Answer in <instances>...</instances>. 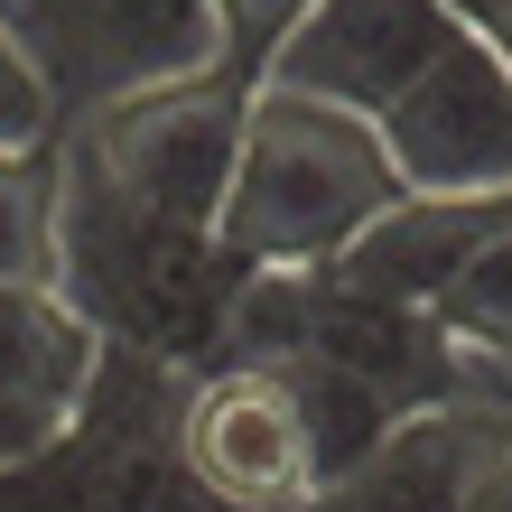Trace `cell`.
Returning <instances> with one entry per match:
<instances>
[{"mask_svg": "<svg viewBox=\"0 0 512 512\" xmlns=\"http://www.w3.org/2000/svg\"><path fill=\"white\" fill-rule=\"evenodd\" d=\"M308 10V0H215V28H224V66H261L270 47H280V28Z\"/></svg>", "mask_w": 512, "mask_h": 512, "instance_id": "cell-13", "label": "cell"}, {"mask_svg": "<svg viewBox=\"0 0 512 512\" xmlns=\"http://www.w3.org/2000/svg\"><path fill=\"white\" fill-rule=\"evenodd\" d=\"M66 131V112H56V94L38 84V66L19 56V38L0 28V149H38Z\"/></svg>", "mask_w": 512, "mask_h": 512, "instance_id": "cell-12", "label": "cell"}, {"mask_svg": "<svg viewBox=\"0 0 512 512\" xmlns=\"http://www.w3.org/2000/svg\"><path fill=\"white\" fill-rule=\"evenodd\" d=\"M0 280H56V140L0 149Z\"/></svg>", "mask_w": 512, "mask_h": 512, "instance_id": "cell-10", "label": "cell"}, {"mask_svg": "<svg viewBox=\"0 0 512 512\" xmlns=\"http://www.w3.org/2000/svg\"><path fill=\"white\" fill-rule=\"evenodd\" d=\"M447 10H457V19H485V10H503V0H447Z\"/></svg>", "mask_w": 512, "mask_h": 512, "instance_id": "cell-17", "label": "cell"}, {"mask_svg": "<svg viewBox=\"0 0 512 512\" xmlns=\"http://www.w3.org/2000/svg\"><path fill=\"white\" fill-rule=\"evenodd\" d=\"M0 28L19 38L66 122L140 84L224 66L215 0H0Z\"/></svg>", "mask_w": 512, "mask_h": 512, "instance_id": "cell-5", "label": "cell"}, {"mask_svg": "<svg viewBox=\"0 0 512 512\" xmlns=\"http://www.w3.org/2000/svg\"><path fill=\"white\" fill-rule=\"evenodd\" d=\"M503 224H512V187L503 196H419V187H401L326 270L354 280V289L419 298V308H429V298L466 270V252L485 243V233H503Z\"/></svg>", "mask_w": 512, "mask_h": 512, "instance_id": "cell-9", "label": "cell"}, {"mask_svg": "<svg viewBox=\"0 0 512 512\" xmlns=\"http://www.w3.org/2000/svg\"><path fill=\"white\" fill-rule=\"evenodd\" d=\"M243 94H252L243 66H196V75H168V84H140V94H112L94 112H75L56 140L103 187H122V196L159 205L177 224L215 233L233 140H243Z\"/></svg>", "mask_w": 512, "mask_h": 512, "instance_id": "cell-4", "label": "cell"}, {"mask_svg": "<svg viewBox=\"0 0 512 512\" xmlns=\"http://www.w3.org/2000/svg\"><path fill=\"white\" fill-rule=\"evenodd\" d=\"M429 308L447 317V336H457L475 364L512 373V224H503V233H485V243L466 252V270L429 298Z\"/></svg>", "mask_w": 512, "mask_h": 512, "instance_id": "cell-11", "label": "cell"}, {"mask_svg": "<svg viewBox=\"0 0 512 512\" xmlns=\"http://www.w3.org/2000/svg\"><path fill=\"white\" fill-rule=\"evenodd\" d=\"M391 177L419 196H503L512 187V66L457 28L401 94L373 112Z\"/></svg>", "mask_w": 512, "mask_h": 512, "instance_id": "cell-6", "label": "cell"}, {"mask_svg": "<svg viewBox=\"0 0 512 512\" xmlns=\"http://www.w3.org/2000/svg\"><path fill=\"white\" fill-rule=\"evenodd\" d=\"M457 28L466 19L447 0H308L252 75L289 84V94H317V103H345V112L373 122Z\"/></svg>", "mask_w": 512, "mask_h": 512, "instance_id": "cell-7", "label": "cell"}, {"mask_svg": "<svg viewBox=\"0 0 512 512\" xmlns=\"http://www.w3.org/2000/svg\"><path fill=\"white\" fill-rule=\"evenodd\" d=\"M233 280H243V261L205 224H177L159 205L103 187V177L84 159H66V140H56V289H66L112 345L159 354L177 373L215 364Z\"/></svg>", "mask_w": 512, "mask_h": 512, "instance_id": "cell-2", "label": "cell"}, {"mask_svg": "<svg viewBox=\"0 0 512 512\" xmlns=\"http://www.w3.org/2000/svg\"><path fill=\"white\" fill-rule=\"evenodd\" d=\"M391 196H401V177H391V149L364 112L252 75L224 215H215V243L243 270H326Z\"/></svg>", "mask_w": 512, "mask_h": 512, "instance_id": "cell-3", "label": "cell"}, {"mask_svg": "<svg viewBox=\"0 0 512 512\" xmlns=\"http://www.w3.org/2000/svg\"><path fill=\"white\" fill-rule=\"evenodd\" d=\"M475 28V38H485L494 56H503V66H512V0H503V10H485V19H466Z\"/></svg>", "mask_w": 512, "mask_h": 512, "instance_id": "cell-15", "label": "cell"}, {"mask_svg": "<svg viewBox=\"0 0 512 512\" xmlns=\"http://www.w3.org/2000/svg\"><path fill=\"white\" fill-rule=\"evenodd\" d=\"M47 447H56V438L38 429V419H28V410H10V401H0V485H19V475H28V466H38V457H47Z\"/></svg>", "mask_w": 512, "mask_h": 512, "instance_id": "cell-14", "label": "cell"}, {"mask_svg": "<svg viewBox=\"0 0 512 512\" xmlns=\"http://www.w3.org/2000/svg\"><path fill=\"white\" fill-rule=\"evenodd\" d=\"M103 354L112 336L56 280H0V401L28 410L47 438H66L75 410L94 401Z\"/></svg>", "mask_w": 512, "mask_h": 512, "instance_id": "cell-8", "label": "cell"}, {"mask_svg": "<svg viewBox=\"0 0 512 512\" xmlns=\"http://www.w3.org/2000/svg\"><path fill=\"white\" fill-rule=\"evenodd\" d=\"M391 410L326 354H215L177 391V457L196 503H336L345 475L373 457Z\"/></svg>", "mask_w": 512, "mask_h": 512, "instance_id": "cell-1", "label": "cell"}, {"mask_svg": "<svg viewBox=\"0 0 512 512\" xmlns=\"http://www.w3.org/2000/svg\"><path fill=\"white\" fill-rule=\"evenodd\" d=\"M475 512H512V447L494 457V475H485V494H475Z\"/></svg>", "mask_w": 512, "mask_h": 512, "instance_id": "cell-16", "label": "cell"}]
</instances>
